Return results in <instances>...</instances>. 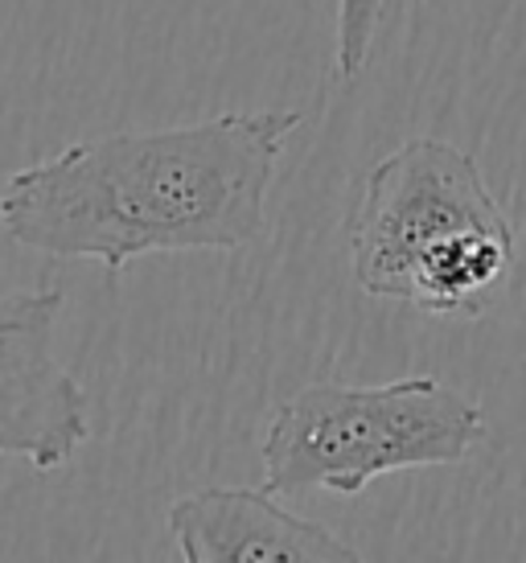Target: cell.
<instances>
[{
	"mask_svg": "<svg viewBox=\"0 0 526 563\" xmlns=\"http://www.w3.org/2000/svg\"><path fill=\"white\" fill-rule=\"evenodd\" d=\"M346 243L366 297L432 317L490 313L518 260V231L481 165L440 136H416L374 161Z\"/></svg>",
	"mask_w": 526,
	"mask_h": 563,
	"instance_id": "obj_2",
	"label": "cell"
},
{
	"mask_svg": "<svg viewBox=\"0 0 526 563\" xmlns=\"http://www.w3.org/2000/svg\"><path fill=\"white\" fill-rule=\"evenodd\" d=\"M300 120V108L222 111L75 141L9 173L0 231L108 276L156 251H243L267 231V194Z\"/></svg>",
	"mask_w": 526,
	"mask_h": 563,
	"instance_id": "obj_1",
	"label": "cell"
},
{
	"mask_svg": "<svg viewBox=\"0 0 526 563\" xmlns=\"http://www.w3.org/2000/svg\"><path fill=\"white\" fill-rule=\"evenodd\" d=\"M379 21H383V0H338V25H333V66L338 79H358L374 54V37H379Z\"/></svg>",
	"mask_w": 526,
	"mask_h": 563,
	"instance_id": "obj_6",
	"label": "cell"
},
{
	"mask_svg": "<svg viewBox=\"0 0 526 563\" xmlns=\"http://www.w3.org/2000/svg\"><path fill=\"white\" fill-rule=\"evenodd\" d=\"M63 288L0 297V456L54 473L91 440V399L58 358Z\"/></svg>",
	"mask_w": 526,
	"mask_h": 563,
	"instance_id": "obj_4",
	"label": "cell"
},
{
	"mask_svg": "<svg viewBox=\"0 0 526 563\" xmlns=\"http://www.w3.org/2000/svg\"><path fill=\"white\" fill-rule=\"evenodd\" d=\"M173 543L189 563H358L362 551L326 522L288 510L267 485H206L169 506Z\"/></svg>",
	"mask_w": 526,
	"mask_h": 563,
	"instance_id": "obj_5",
	"label": "cell"
},
{
	"mask_svg": "<svg viewBox=\"0 0 526 563\" xmlns=\"http://www.w3.org/2000/svg\"><path fill=\"white\" fill-rule=\"evenodd\" d=\"M485 411L432 375L395 383H309L280 399L263 428V485L293 494L358 498L387 473L461 465L485 444Z\"/></svg>",
	"mask_w": 526,
	"mask_h": 563,
	"instance_id": "obj_3",
	"label": "cell"
},
{
	"mask_svg": "<svg viewBox=\"0 0 526 563\" xmlns=\"http://www.w3.org/2000/svg\"><path fill=\"white\" fill-rule=\"evenodd\" d=\"M416 4H424V0H416Z\"/></svg>",
	"mask_w": 526,
	"mask_h": 563,
	"instance_id": "obj_7",
	"label": "cell"
}]
</instances>
